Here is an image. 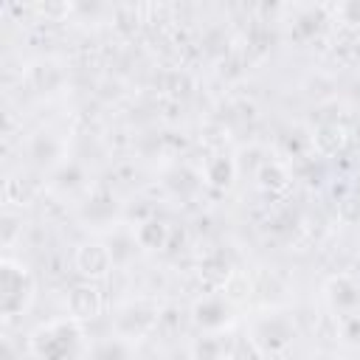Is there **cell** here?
<instances>
[{
    "label": "cell",
    "mask_w": 360,
    "mask_h": 360,
    "mask_svg": "<svg viewBox=\"0 0 360 360\" xmlns=\"http://www.w3.org/2000/svg\"><path fill=\"white\" fill-rule=\"evenodd\" d=\"M34 295V278L25 264L14 259L0 262V309L6 318L22 312Z\"/></svg>",
    "instance_id": "1"
},
{
    "label": "cell",
    "mask_w": 360,
    "mask_h": 360,
    "mask_svg": "<svg viewBox=\"0 0 360 360\" xmlns=\"http://www.w3.org/2000/svg\"><path fill=\"white\" fill-rule=\"evenodd\" d=\"M76 343H79L76 321H51L39 326L31 338V349L39 360H65L73 354Z\"/></svg>",
    "instance_id": "2"
},
{
    "label": "cell",
    "mask_w": 360,
    "mask_h": 360,
    "mask_svg": "<svg viewBox=\"0 0 360 360\" xmlns=\"http://www.w3.org/2000/svg\"><path fill=\"white\" fill-rule=\"evenodd\" d=\"M253 338H256V343H259L262 349L278 352V349H284V346L292 340V326H290L287 318L273 315V318H264V321L256 323V335H253Z\"/></svg>",
    "instance_id": "3"
},
{
    "label": "cell",
    "mask_w": 360,
    "mask_h": 360,
    "mask_svg": "<svg viewBox=\"0 0 360 360\" xmlns=\"http://www.w3.org/2000/svg\"><path fill=\"white\" fill-rule=\"evenodd\" d=\"M68 309L73 321H84V318H96L101 309V295L93 284H76L68 292Z\"/></svg>",
    "instance_id": "4"
},
{
    "label": "cell",
    "mask_w": 360,
    "mask_h": 360,
    "mask_svg": "<svg viewBox=\"0 0 360 360\" xmlns=\"http://www.w3.org/2000/svg\"><path fill=\"white\" fill-rule=\"evenodd\" d=\"M110 262H112V256H110V248H104V245H82L76 250V267L84 276H104Z\"/></svg>",
    "instance_id": "5"
},
{
    "label": "cell",
    "mask_w": 360,
    "mask_h": 360,
    "mask_svg": "<svg viewBox=\"0 0 360 360\" xmlns=\"http://www.w3.org/2000/svg\"><path fill=\"white\" fill-rule=\"evenodd\" d=\"M228 318H231V309L219 298H202L200 304H194V321L202 329H219L228 323Z\"/></svg>",
    "instance_id": "6"
},
{
    "label": "cell",
    "mask_w": 360,
    "mask_h": 360,
    "mask_svg": "<svg viewBox=\"0 0 360 360\" xmlns=\"http://www.w3.org/2000/svg\"><path fill=\"white\" fill-rule=\"evenodd\" d=\"M326 292H329V301L338 307V309H352L360 304V287L349 278V276H338L326 284Z\"/></svg>",
    "instance_id": "7"
},
{
    "label": "cell",
    "mask_w": 360,
    "mask_h": 360,
    "mask_svg": "<svg viewBox=\"0 0 360 360\" xmlns=\"http://www.w3.org/2000/svg\"><path fill=\"white\" fill-rule=\"evenodd\" d=\"M31 82L39 93H53L62 84V70L53 62H37L31 68Z\"/></svg>",
    "instance_id": "8"
},
{
    "label": "cell",
    "mask_w": 360,
    "mask_h": 360,
    "mask_svg": "<svg viewBox=\"0 0 360 360\" xmlns=\"http://www.w3.org/2000/svg\"><path fill=\"white\" fill-rule=\"evenodd\" d=\"M31 158L39 163V166H48L59 158V141L48 132H37L31 138Z\"/></svg>",
    "instance_id": "9"
},
{
    "label": "cell",
    "mask_w": 360,
    "mask_h": 360,
    "mask_svg": "<svg viewBox=\"0 0 360 360\" xmlns=\"http://www.w3.org/2000/svg\"><path fill=\"white\" fill-rule=\"evenodd\" d=\"M166 236H169V228L163 222H158V219H146L135 231V239H138L141 248H163L166 245Z\"/></svg>",
    "instance_id": "10"
},
{
    "label": "cell",
    "mask_w": 360,
    "mask_h": 360,
    "mask_svg": "<svg viewBox=\"0 0 360 360\" xmlns=\"http://www.w3.org/2000/svg\"><path fill=\"white\" fill-rule=\"evenodd\" d=\"M155 321V312L152 309H127L121 318H118V326L124 335H135V332H143L149 323Z\"/></svg>",
    "instance_id": "11"
},
{
    "label": "cell",
    "mask_w": 360,
    "mask_h": 360,
    "mask_svg": "<svg viewBox=\"0 0 360 360\" xmlns=\"http://www.w3.org/2000/svg\"><path fill=\"white\" fill-rule=\"evenodd\" d=\"M208 180H211V186H217V188H228L231 180H233V163H231L228 158L211 160V166H208Z\"/></svg>",
    "instance_id": "12"
},
{
    "label": "cell",
    "mask_w": 360,
    "mask_h": 360,
    "mask_svg": "<svg viewBox=\"0 0 360 360\" xmlns=\"http://www.w3.org/2000/svg\"><path fill=\"white\" fill-rule=\"evenodd\" d=\"M259 183L270 191H281V188H287V172L278 163H264L262 174H259Z\"/></svg>",
    "instance_id": "13"
},
{
    "label": "cell",
    "mask_w": 360,
    "mask_h": 360,
    "mask_svg": "<svg viewBox=\"0 0 360 360\" xmlns=\"http://www.w3.org/2000/svg\"><path fill=\"white\" fill-rule=\"evenodd\" d=\"M112 211H115V200H112L107 191H98V194L90 200V205L84 208V217H90V219H107Z\"/></svg>",
    "instance_id": "14"
},
{
    "label": "cell",
    "mask_w": 360,
    "mask_h": 360,
    "mask_svg": "<svg viewBox=\"0 0 360 360\" xmlns=\"http://www.w3.org/2000/svg\"><path fill=\"white\" fill-rule=\"evenodd\" d=\"M96 360H129V349L124 340H104L98 349H96Z\"/></svg>",
    "instance_id": "15"
},
{
    "label": "cell",
    "mask_w": 360,
    "mask_h": 360,
    "mask_svg": "<svg viewBox=\"0 0 360 360\" xmlns=\"http://www.w3.org/2000/svg\"><path fill=\"white\" fill-rule=\"evenodd\" d=\"M135 242H138V239H129V236L118 233V236L112 239V245H110V256H112V262L124 264L127 259H132V253H135Z\"/></svg>",
    "instance_id": "16"
},
{
    "label": "cell",
    "mask_w": 360,
    "mask_h": 360,
    "mask_svg": "<svg viewBox=\"0 0 360 360\" xmlns=\"http://www.w3.org/2000/svg\"><path fill=\"white\" fill-rule=\"evenodd\" d=\"M222 354V340L217 338H200L194 343V360H219Z\"/></svg>",
    "instance_id": "17"
},
{
    "label": "cell",
    "mask_w": 360,
    "mask_h": 360,
    "mask_svg": "<svg viewBox=\"0 0 360 360\" xmlns=\"http://www.w3.org/2000/svg\"><path fill=\"white\" fill-rule=\"evenodd\" d=\"M53 183H56L59 188H76V186L82 183V169H79V163L62 166V169L53 174Z\"/></svg>",
    "instance_id": "18"
},
{
    "label": "cell",
    "mask_w": 360,
    "mask_h": 360,
    "mask_svg": "<svg viewBox=\"0 0 360 360\" xmlns=\"http://www.w3.org/2000/svg\"><path fill=\"white\" fill-rule=\"evenodd\" d=\"M231 360H262V354H259V349H256V343H253V340L239 338V340H233Z\"/></svg>",
    "instance_id": "19"
},
{
    "label": "cell",
    "mask_w": 360,
    "mask_h": 360,
    "mask_svg": "<svg viewBox=\"0 0 360 360\" xmlns=\"http://www.w3.org/2000/svg\"><path fill=\"white\" fill-rule=\"evenodd\" d=\"M318 28H321V14H318V11H307V14L295 22V34H298V37H312Z\"/></svg>",
    "instance_id": "20"
},
{
    "label": "cell",
    "mask_w": 360,
    "mask_h": 360,
    "mask_svg": "<svg viewBox=\"0 0 360 360\" xmlns=\"http://www.w3.org/2000/svg\"><path fill=\"white\" fill-rule=\"evenodd\" d=\"M188 177H194V174H191V172H186V169H174V172L169 174V186H172V188H177V191H186V186H188V188H194L197 183H186Z\"/></svg>",
    "instance_id": "21"
},
{
    "label": "cell",
    "mask_w": 360,
    "mask_h": 360,
    "mask_svg": "<svg viewBox=\"0 0 360 360\" xmlns=\"http://www.w3.org/2000/svg\"><path fill=\"white\" fill-rule=\"evenodd\" d=\"M340 14L346 17V22H360V3H346V6H340Z\"/></svg>",
    "instance_id": "22"
},
{
    "label": "cell",
    "mask_w": 360,
    "mask_h": 360,
    "mask_svg": "<svg viewBox=\"0 0 360 360\" xmlns=\"http://www.w3.org/2000/svg\"><path fill=\"white\" fill-rule=\"evenodd\" d=\"M346 338L354 340V343H360V318H349L346 321Z\"/></svg>",
    "instance_id": "23"
},
{
    "label": "cell",
    "mask_w": 360,
    "mask_h": 360,
    "mask_svg": "<svg viewBox=\"0 0 360 360\" xmlns=\"http://www.w3.org/2000/svg\"><path fill=\"white\" fill-rule=\"evenodd\" d=\"M14 225H17V222H14L11 217H6V225H3V242H6V245L11 242V233H14Z\"/></svg>",
    "instance_id": "24"
}]
</instances>
